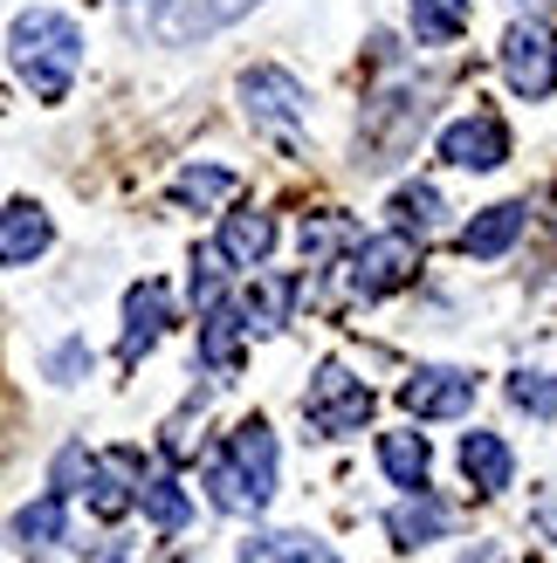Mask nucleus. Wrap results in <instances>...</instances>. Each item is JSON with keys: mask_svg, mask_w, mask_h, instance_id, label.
<instances>
[{"mask_svg": "<svg viewBox=\"0 0 557 563\" xmlns=\"http://www.w3.org/2000/svg\"><path fill=\"white\" fill-rule=\"evenodd\" d=\"M8 63H14V76H21L42 103H63L69 82H76V69H83V35H76V21L55 14V8L14 14V27H8Z\"/></svg>", "mask_w": 557, "mask_h": 563, "instance_id": "nucleus-1", "label": "nucleus"}, {"mask_svg": "<svg viewBox=\"0 0 557 563\" xmlns=\"http://www.w3.org/2000/svg\"><path fill=\"white\" fill-rule=\"evenodd\" d=\"M207 488H214V509L228 516H262L269 495H275V433L262 419H241V427L220 440V454L207 461Z\"/></svg>", "mask_w": 557, "mask_h": 563, "instance_id": "nucleus-2", "label": "nucleus"}, {"mask_svg": "<svg viewBox=\"0 0 557 563\" xmlns=\"http://www.w3.org/2000/svg\"><path fill=\"white\" fill-rule=\"evenodd\" d=\"M241 14H255V0H124V27L159 48H186Z\"/></svg>", "mask_w": 557, "mask_h": 563, "instance_id": "nucleus-3", "label": "nucleus"}, {"mask_svg": "<svg viewBox=\"0 0 557 563\" xmlns=\"http://www.w3.org/2000/svg\"><path fill=\"white\" fill-rule=\"evenodd\" d=\"M303 419H310L324 440H345V433H358V427L372 419V385L351 378L345 364L330 357V364H317L310 391H303Z\"/></svg>", "mask_w": 557, "mask_h": 563, "instance_id": "nucleus-4", "label": "nucleus"}, {"mask_svg": "<svg viewBox=\"0 0 557 563\" xmlns=\"http://www.w3.org/2000/svg\"><path fill=\"white\" fill-rule=\"evenodd\" d=\"M413 268H421V247H413V234H372V241H351V289L365 296V302L406 289Z\"/></svg>", "mask_w": 557, "mask_h": 563, "instance_id": "nucleus-5", "label": "nucleus"}, {"mask_svg": "<svg viewBox=\"0 0 557 563\" xmlns=\"http://www.w3.org/2000/svg\"><path fill=\"white\" fill-rule=\"evenodd\" d=\"M503 76H510V90L531 97V103L557 90V35L544 21H516L503 35Z\"/></svg>", "mask_w": 557, "mask_h": 563, "instance_id": "nucleus-6", "label": "nucleus"}, {"mask_svg": "<svg viewBox=\"0 0 557 563\" xmlns=\"http://www.w3.org/2000/svg\"><path fill=\"white\" fill-rule=\"evenodd\" d=\"M400 406L413 419H461L476 406V372H455V364H421L406 385H400Z\"/></svg>", "mask_w": 557, "mask_h": 563, "instance_id": "nucleus-7", "label": "nucleus"}, {"mask_svg": "<svg viewBox=\"0 0 557 563\" xmlns=\"http://www.w3.org/2000/svg\"><path fill=\"white\" fill-rule=\"evenodd\" d=\"M241 103H248V118L262 131H296L310 118V97H303V82L290 69H248L241 76Z\"/></svg>", "mask_w": 557, "mask_h": 563, "instance_id": "nucleus-8", "label": "nucleus"}, {"mask_svg": "<svg viewBox=\"0 0 557 563\" xmlns=\"http://www.w3.org/2000/svg\"><path fill=\"white\" fill-rule=\"evenodd\" d=\"M165 330H173V289H165V282H138V289L124 296V336H118V357L138 364Z\"/></svg>", "mask_w": 557, "mask_h": 563, "instance_id": "nucleus-9", "label": "nucleus"}, {"mask_svg": "<svg viewBox=\"0 0 557 563\" xmlns=\"http://www.w3.org/2000/svg\"><path fill=\"white\" fill-rule=\"evenodd\" d=\"M440 158L461 165V173H495V165L510 158V131L503 118H461L440 131Z\"/></svg>", "mask_w": 557, "mask_h": 563, "instance_id": "nucleus-10", "label": "nucleus"}, {"mask_svg": "<svg viewBox=\"0 0 557 563\" xmlns=\"http://www.w3.org/2000/svg\"><path fill=\"white\" fill-rule=\"evenodd\" d=\"M448 522H455V509H448L440 495L406 488V501L385 516V537H393L400 550H421V543H440V537H448Z\"/></svg>", "mask_w": 557, "mask_h": 563, "instance_id": "nucleus-11", "label": "nucleus"}, {"mask_svg": "<svg viewBox=\"0 0 557 563\" xmlns=\"http://www.w3.org/2000/svg\"><path fill=\"white\" fill-rule=\"evenodd\" d=\"M138 474H145V467H138L131 446H118V454H103V461L90 467V482H83V488H90V509H97L103 522H118L131 501H138Z\"/></svg>", "mask_w": 557, "mask_h": 563, "instance_id": "nucleus-12", "label": "nucleus"}, {"mask_svg": "<svg viewBox=\"0 0 557 563\" xmlns=\"http://www.w3.org/2000/svg\"><path fill=\"white\" fill-rule=\"evenodd\" d=\"M523 220H531V207H523V200L482 207V213H476V220H468V228H461V255H468V262H495V255H503V247H516Z\"/></svg>", "mask_w": 557, "mask_h": 563, "instance_id": "nucleus-13", "label": "nucleus"}, {"mask_svg": "<svg viewBox=\"0 0 557 563\" xmlns=\"http://www.w3.org/2000/svg\"><path fill=\"white\" fill-rule=\"evenodd\" d=\"M241 330L248 323H241V309L228 296L200 309V364H207V372H220V378L241 372Z\"/></svg>", "mask_w": 557, "mask_h": 563, "instance_id": "nucleus-14", "label": "nucleus"}, {"mask_svg": "<svg viewBox=\"0 0 557 563\" xmlns=\"http://www.w3.org/2000/svg\"><path fill=\"white\" fill-rule=\"evenodd\" d=\"M48 213L35 200H14V207H0V268H21V262H35L42 247H48Z\"/></svg>", "mask_w": 557, "mask_h": 563, "instance_id": "nucleus-15", "label": "nucleus"}, {"mask_svg": "<svg viewBox=\"0 0 557 563\" xmlns=\"http://www.w3.org/2000/svg\"><path fill=\"white\" fill-rule=\"evenodd\" d=\"M269 247H275V220H269V213H228V228H220L214 255L228 262V268H262Z\"/></svg>", "mask_w": 557, "mask_h": 563, "instance_id": "nucleus-16", "label": "nucleus"}, {"mask_svg": "<svg viewBox=\"0 0 557 563\" xmlns=\"http://www.w3.org/2000/svg\"><path fill=\"white\" fill-rule=\"evenodd\" d=\"M461 474H468V482H476L482 495H503V488H510V474H516L503 433H468V440H461Z\"/></svg>", "mask_w": 557, "mask_h": 563, "instance_id": "nucleus-17", "label": "nucleus"}, {"mask_svg": "<svg viewBox=\"0 0 557 563\" xmlns=\"http://www.w3.org/2000/svg\"><path fill=\"white\" fill-rule=\"evenodd\" d=\"M296 296H303V282H296V275H255V296H248L241 323H248V330H262V336H275V330L290 323Z\"/></svg>", "mask_w": 557, "mask_h": 563, "instance_id": "nucleus-18", "label": "nucleus"}, {"mask_svg": "<svg viewBox=\"0 0 557 563\" xmlns=\"http://www.w3.org/2000/svg\"><path fill=\"white\" fill-rule=\"evenodd\" d=\"M8 537L14 550H55L69 537V516H63V495H42V501H28V509L8 522Z\"/></svg>", "mask_w": 557, "mask_h": 563, "instance_id": "nucleus-19", "label": "nucleus"}, {"mask_svg": "<svg viewBox=\"0 0 557 563\" xmlns=\"http://www.w3.org/2000/svg\"><path fill=\"white\" fill-rule=\"evenodd\" d=\"M138 509H145L165 537H179V529L193 522V501H186V488L173 482V474H138Z\"/></svg>", "mask_w": 557, "mask_h": 563, "instance_id": "nucleus-20", "label": "nucleus"}, {"mask_svg": "<svg viewBox=\"0 0 557 563\" xmlns=\"http://www.w3.org/2000/svg\"><path fill=\"white\" fill-rule=\"evenodd\" d=\"M379 467L393 488H427V440L421 433H379Z\"/></svg>", "mask_w": 557, "mask_h": 563, "instance_id": "nucleus-21", "label": "nucleus"}, {"mask_svg": "<svg viewBox=\"0 0 557 563\" xmlns=\"http://www.w3.org/2000/svg\"><path fill=\"white\" fill-rule=\"evenodd\" d=\"M241 563H345V556L330 550V543L296 537V529H290V537H255V543L241 550Z\"/></svg>", "mask_w": 557, "mask_h": 563, "instance_id": "nucleus-22", "label": "nucleus"}, {"mask_svg": "<svg viewBox=\"0 0 557 563\" xmlns=\"http://www.w3.org/2000/svg\"><path fill=\"white\" fill-rule=\"evenodd\" d=\"M351 241H358V220L351 213H310V220H303V262H310V268H324Z\"/></svg>", "mask_w": 557, "mask_h": 563, "instance_id": "nucleus-23", "label": "nucleus"}, {"mask_svg": "<svg viewBox=\"0 0 557 563\" xmlns=\"http://www.w3.org/2000/svg\"><path fill=\"white\" fill-rule=\"evenodd\" d=\"M461 27H468V0H413V35H421V42H455L461 35Z\"/></svg>", "mask_w": 557, "mask_h": 563, "instance_id": "nucleus-24", "label": "nucleus"}, {"mask_svg": "<svg viewBox=\"0 0 557 563\" xmlns=\"http://www.w3.org/2000/svg\"><path fill=\"white\" fill-rule=\"evenodd\" d=\"M228 192H234L228 165H186V173L173 179V200L179 207H214V200H228Z\"/></svg>", "mask_w": 557, "mask_h": 563, "instance_id": "nucleus-25", "label": "nucleus"}, {"mask_svg": "<svg viewBox=\"0 0 557 563\" xmlns=\"http://www.w3.org/2000/svg\"><path fill=\"white\" fill-rule=\"evenodd\" d=\"M393 220H400V234H434L440 228V192L434 186H406L393 200Z\"/></svg>", "mask_w": 557, "mask_h": 563, "instance_id": "nucleus-26", "label": "nucleus"}, {"mask_svg": "<svg viewBox=\"0 0 557 563\" xmlns=\"http://www.w3.org/2000/svg\"><path fill=\"white\" fill-rule=\"evenodd\" d=\"M510 406H523V412H537V419H550V412H557V378H537V372H523V378H510Z\"/></svg>", "mask_w": 557, "mask_h": 563, "instance_id": "nucleus-27", "label": "nucleus"}, {"mask_svg": "<svg viewBox=\"0 0 557 563\" xmlns=\"http://www.w3.org/2000/svg\"><path fill=\"white\" fill-rule=\"evenodd\" d=\"M90 467H97L90 446H63V454H55V488H63V495L83 488V482H90Z\"/></svg>", "mask_w": 557, "mask_h": 563, "instance_id": "nucleus-28", "label": "nucleus"}, {"mask_svg": "<svg viewBox=\"0 0 557 563\" xmlns=\"http://www.w3.org/2000/svg\"><path fill=\"white\" fill-rule=\"evenodd\" d=\"M83 372H90V351H83V344H63V351L48 357V378H55V385H76Z\"/></svg>", "mask_w": 557, "mask_h": 563, "instance_id": "nucleus-29", "label": "nucleus"}, {"mask_svg": "<svg viewBox=\"0 0 557 563\" xmlns=\"http://www.w3.org/2000/svg\"><path fill=\"white\" fill-rule=\"evenodd\" d=\"M516 8H523V14H550V8H557V0H516Z\"/></svg>", "mask_w": 557, "mask_h": 563, "instance_id": "nucleus-30", "label": "nucleus"}]
</instances>
